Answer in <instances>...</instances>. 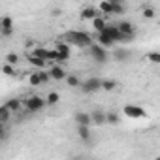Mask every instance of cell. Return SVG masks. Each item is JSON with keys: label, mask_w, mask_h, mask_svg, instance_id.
Masks as SVG:
<instances>
[{"label": "cell", "mask_w": 160, "mask_h": 160, "mask_svg": "<svg viewBox=\"0 0 160 160\" xmlns=\"http://www.w3.org/2000/svg\"><path fill=\"white\" fill-rule=\"evenodd\" d=\"M117 27H119V30H121V32H124V34H128V36H136V28H134V25H132L130 21L121 19V21L117 23Z\"/></svg>", "instance_id": "obj_13"}, {"label": "cell", "mask_w": 160, "mask_h": 160, "mask_svg": "<svg viewBox=\"0 0 160 160\" xmlns=\"http://www.w3.org/2000/svg\"><path fill=\"white\" fill-rule=\"evenodd\" d=\"M32 55H36V57H40V58H45V60H51V51L45 49V47H36V49L32 51Z\"/></svg>", "instance_id": "obj_21"}, {"label": "cell", "mask_w": 160, "mask_h": 160, "mask_svg": "<svg viewBox=\"0 0 160 160\" xmlns=\"http://www.w3.org/2000/svg\"><path fill=\"white\" fill-rule=\"evenodd\" d=\"M51 15H55V17H58V15H62V10H58V8H53V12H51Z\"/></svg>", "instance_id": "obj_33"}, {"label": "cell", "mask_w": 160, "mask_h": 160, "mask_svg": "<svg viewBox=\"0 0 160 160\" xmlns=\"http://www.w3.org/2000/svg\"><path fill=\"white\" fill-rule=\"evenodd\" d=\"M77 136L85 145H92V134H91V126L87 124H77Z\"/></svg>", "instance_id": "obj_8"}, {"label": "cell", "mask_w": 160, "mask_h": 160, "mask_svg": "<svg viewBox=\"0 0 160 160\" xmlns=\"http://www.w3.org/2000/svg\"><path fill=\"white\" fill-rule=\"evenodd\" d=\"M117 81L115 79H102V91H106V92H111V91H115L117 89Z\"/></svg>", "instance_id": "obj_16"}, {"label": "cell", "mask_w": 160, "mask_h": 160, "mask_svg": "<svg viewBox=\"0 0 160 160\" xmlns=\"http://www.w3.org/2000/svg\"><path fill=\"white\" fill-rule=\"evenodd\" d=\"M57 62H64V60H68L70 58V45H68V42H58L57 43Z\"/></svg>", "instance_id": "obj_7"}, {"label": "cell", "mask_w": 160, "mask_h": 160, "mask_svg": "<svg viewBox=\"0 0 160 160\" xmlns=\"http://www.w3.org/2000/svg\"><path fill=\"white\" fill-rule=\"evenodd\" d=\"M111 4H117V2H124V0H109Z\"/></svg>", "instance_id": "obj_34"}, {"label": "cell", "mask_w": 160, "mask_h": 160, "mask_svg": "<svg viewBox=\"0 0 160 160\" xmlns=\"http://www.w3.org/2000/svg\"><path fill=\"white\" fill-rule=\"evenodd\" d=\"M6 106L13 111V115L15 113H19V109H21V106H23V100H19V98H12V100H8L6 102Z\"/></svg>", "instance_id": "obj_18"}, {"label": "cell", "mask_w": 160, "mask_h": 160, "mask_svg": "<svg viewBox=\"0 0 160 160\" xmlns=\"http://www.w3.org/2000/svg\"><path fill=\"white\" fill-rule=\"evenodd\" d=\"M81 91H83L85 94H94V92L102 91V79H98V77H89V79H85V81L81 83Z\"/></svg>", "instance_id": "obj_4"}, {"label": "cell", "mask_w": 160, "mask_h": 160, "mask_svg": "<svg viewBox=\"0 0 160 160\" xmlns=\"http://www.w3.org/2000/svg\"><path fill=\"white\" fill-rule=\"evenodd\" d=\"M25 106H27V111H28V113H38V111H42V109L47 106V102H45V98H42V96H28V98L25 100Z\"/></svg>", "instance_id": "obj_3"}, {"label": "cell", "mask_w": 160, "mask_h": 160, "mask_svg": "<svg viewBox=\"0 0 160 160\" xmlns=\"http://www.w3.org/2000/svg\"><path fill=\"white\" fill-rule=\"evenodd\" d=\"M12 115H13V111H12L6 104L0 108V122H4V124H6V122L10 121V117H12Z\"/></svg>", "instance_id": "obj_15"}, {"label": "cell", "mask_w": 160, "mask_h": 160, "mask_svg": "<svg viewBox=\"0 0 160 160\" xmlns=\"http://www.w3.org/2000/svg\"><path fill=\"white\" fill-rule=\"evenodd\" d=\"M122 115H126V117H130V119H143V117H147V111H145L143 108H139V106L126 104V106L122 108Z\"/></svg>", "instance_id": "obj_5"}, {"label": "cell", "mask_w": 160, "mask_h": 160, "mask_svg": "<svg viewBox=\"0 0 160 160\" xmlns=\"http://www.w3.org/2000/svg\"><path fill=\"white\" fill-rule=\"evenodd\" d=\"M0 34H2L4 38L13 34V19L10 15H4L2 19H0Z\"/></svg>", "instance_id": "obj_6"}, {"label": "cell", "mask_w": 160, "mask_h": 160, "mask_svg": "<svg viewBox=\"0 0 160 160\" xmlns=\"http://www.w3.org/2000/svg\"><path fill=\"white\" fill-rule=\"evenodd\" d=\"M98 10L102 13H106V15H113V4L109 2V0H102L100 6H98Z\"/></svg>", "instance_id": "obj_19"}, {"label": "cell", "mask_w": 160, "mask_h": 160, "mask_svg": "<svg viewBox=\"0 0 160 160\" xmlns=\"http://www.w3.org/2000/svg\"><path fill=\"white\" fill-rule=\"evenodd\" d=\"M91 117H92V124H96V126L108 124V111L94 109V111H91Z\"/></svg>", "instance_id": "obj_9"}, {"label": "cell", "mask_w": 160, "mask_h": 160, "mask_svg": "<svg viewBox=\"0 0 160 160\" xmlns=\"http://www.w3.org/2000/svg\"><path fill=\"white\" fill-rule=\"evenodd\" d=\"M147 60L152 64H160V51H151L147 53Z\"/></svg>", "instance_id": "obj_27"}, {"label": "cell", "mask_w": 160, "mask_h": 160, "mask_svg": "<svg viewBox=\"0 0 160 160\" xmlns=\"http://www.w3.org/2000/svg\"><path fill=\"white\" fill-rule=\"evenodd\" d=\"M113 57H115V60H126V58H128V51H124V49H117V51L113 53Z\"/></svg>", "instance_id": "obj_30"}, {"label": "cell", "mask_w": 160, "mask_h": 160, "mask_svg": "<svg viewBox=\"0 0 160 160\" xmlns=\"http://www.w3.org/2000/svg\"><path fill=\"white\" fill-rule=\"evenodd\" d=\"M73 122H75V126H77V124H87V126H91V124H92V117H91V113H87V111H77V113L73 115Z\"/></svg>", "instance_id": "obj_10"}, {"label": "cell", "mask_w": 160, "mask_h": 160, "mask_svg": "<svg viewBox=\"0 0 160 160\" xmlns=\"http://www.w3.org/2000/svg\"><path fill=\"white\" fill-rule=\"evenodd\" d=\"M96 42H98L100 45H104V47H108V49L115 45V40H113V38H111V36H109V34H108L106 30H102V32H98V36H96Z\"/></svg>", "instance_id": "obj_11"}, {"label": "cell", "mask_w": 160, "mask_h": 160, "mask_svg": "<svg viewBox=\"0 0 160 160\" xmlns=\"http://www.w3.org/2000/svg\"><path fill=\"white\" fill-rule=\"evenodd\" d=\"M28 83H30L32 87H40V85H43L40 72H34V73H30V75H28Z\"/></svg>", "instance_id": "obj_22"}, {"label": "cell", "mask_w": 160, "mask_h": 160, "mask_svg": "<svg viewBox=\"0 0 160 160\" xmlns=\"http://www.w3.org/2000/svg\"><path fill=\"white\" fill-rule=\"evenodd\" d=\"M28 62L32 64V66H36V68H45V64H47V60L45 58H40V57H36V55H28Z\"/></svg>", "instance_id": "obj_17"}, {"label": "cell", "mask_w": 160, "mask_h": 160, "mask_svg": "<svg viewBox=\"0 0 160 160\" xmlns=\"http://www.w3.org/2000/svg\"><path fill=\"white\" fill-rule=\"evenodd\" d=\"M66 83H68V87H81V79H79L77 75H68L66 77Z\"/></svg>", "instance_id": "obj_25"}, {"label": "cell", "mask_w": 160, "mask_h": 160, "mask_svg": "<svg viewBox=\"0 0 160 160\" xmlns=\"http://www.w3.org/2000/svg\"><path fill=\"white\" fill-rule=\"evenodd\" d=\"M126 13V6H124V2H117V4H113V15H124Z\"/></svg>", "instance_id": "obj_26"}, {"label": "cell", "mask_w": 160, "mask_h": 160, "mask_svg": "<svg viewBox=\"0 0 160 160\" xmlns=\"http://www.w3.org/2000/svg\"><path fill=\"white\" fill-rule=\"evenodd\" d=\"M38 72H40V75H42V81H43V85H47V83H49V79H53L49 72H43V68H40Z\"/></svg>", "instance_id": "obj_31"}, {"label": "cell", "mask_w": 160, "mask_h": 160, "mask_svg": "<svg viewBox=\"0 0 160 160\" xmlns=\"http://www.w3.org/2000/svg\"><path fill=\"white\" fill-rule=\"evenodd\" d=\"M49 73H51V77L55 79V81H62V79H66V77H68L62 66H53V68L49 70Z\"/></svg>", "instance_id": "obj_14"}, {"label": "cell", "mask_w": 160, "mask_h": 160, "mask_svg": "<svg viewBox=\"0 0 160 160\" xmlns=\"http://www.w3.org/2000/svg\"><path fill=\"white\" fill-rule=\"evenodd\" d=\"M89 51H91L92 60H94V62H98V64H106V62H108V58H109V55H108V47L100 45L98 42H96V43H92V45L89 47Z\"/></svg>", "instance_id": "obj_2"}, {"label": "cell", "mask_w": 160, "mask_h": 160, "mask_svg": "<svg viewBox=\"0 0 160 160\" xmlns=\"http://www.w3.org/2000/svg\"><path fill=\"white\" fill-rule=\"evenodd\" d=\"M91 23H92V27H94L96 32H102V30H106V27H108V23H106L104 17H96V19H92Z\"/></svg>", "instance_id": "obj_20"}, {"label": "cell", "mask_w": 160, "mask_h": 160, "mask_svg": "<svg viewBox=\"0 0 160 160\" xmlns=\"http://www.w3.org/2000/svg\"><path fill=\"white\" fill-rule=\"evenodd\" d=\"M6 62H10V64L15 66V64L19 62V57H17L15 53H8V55H6Z\"/></svg>", "instance_id": "obj_32"}, {"label": "cell", "mask_w": 160, "mask_h": 160, "mask_svg": "<svg viewBox=\"0 0 160 160\" xmlns=\"http://www.w3.org/2000/svg\"><path fill=\"white\" fill-rule=\"evenodd\" d=\"M119 122H121V115H119L117 111H108V124L117 126Z\"/></svg>", "instance_id": "obj_24"}, {"label": "cell", "mask_w": 160, "mask_h": 160, "mask_svg": "<svg viewBox=\"0 0 160 160\" xmlns=\"http://www.w3.org/2000/svg\"><path fill=\"white\" fill-rule=\"evenodd\" d=\"M98 8H94V6H87V8H83L81 10V19L83 21H92V19H96L98 17Z\"/></svg>", "instance_id": "obj_12"}, {"label": "cell", "mask_w": 160, "mask_h": 160, "mask_svg": "<svg viewBox=\"0 0 160 160\" xmlns=\"http://www.w3.org/2000/svg\"><path fill=\"white\" fill-rule=\"evenodd\" d=\"M45 102H47V106H57L58 102H60V94L58 92H49L47 96H45Z\"/></svg>", "instance_id": "obj_23"}, {"label": "cell", "mask_w": 160, "mask_h": 160, "mask_svg": "<svg viewBox=\"0 0 160 160\" xmlns=\"http://www.w3.org/2000/svg\"><path fill=\"white\" fill-rule=\"evenodd\" d=\"M2 72H4L6 75H10V77H13V75H15V68H13V64H10V62H4Z\"/></svg>", "instance_id": "obj_28"}, {"label": "cell", "mask_w": 160, "mask_h": 160, "mask_svg": "<svg viewBox=\"0 0 160 160\" xmlns=\"http://www.w3.org/2000/svg\"><path fill=\"white\" fill-rule=\"evenodd\" d=\"M64 40L68 43L75 45V47H91L92 45V38L83 30H72V32H68L64 36Z\"/></svg>", "instance_id": "obj_1"}, {"label": "cell", "mask_w": 160, "mask_h": 160, "mask_svg": "<svg viewBox=\"0 0 160 160\" xmlns=\"http://www.w3.org/2000/svg\"><path fill=\"white\" fill-rule=\"evenodd\" d=\"M154 13H156V12H154L152 6H143V17H145V19H152Z\"/></svg>", "instance_id": "obj_29"}]
</instances>
